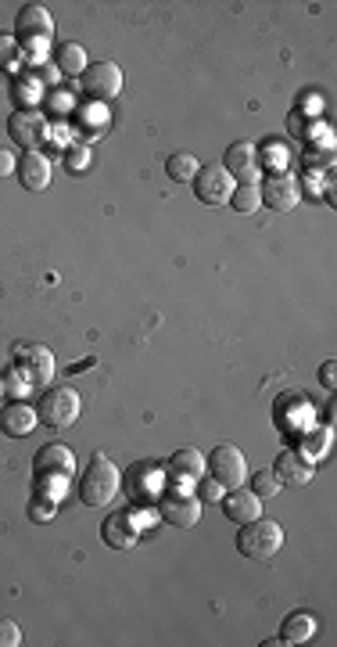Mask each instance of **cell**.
Listing matches in <instances>:
<instances>
[{
    "label": "cell",
    "instance_id": "obj_6",
    "mask_svg": "<svg viewBox=\"0 0 337 647\" xmlns=\"http://www.w3.org/2000/svg\"><path fill=\"white\" fill-rule=\"evenodd\" d=\"M190 184H194L198 202H205V205H230V194H233V187H237L233 177H230L223 166H201Z\"/></svg>",
    "mask_w": 337,
    "mask_h": 647
},
{
    "label": "cell",
    "instance_id": "obj_28",
    "mask_svg": "<svg viewBox=\"0 0 337 647\" xmlns=\"http://www.w3.org/2000/svg\"><path fill=\"white\" fill-rule=\"evenodd\" d=\"M55 507H58V500H51V496H40V493H37V500L29 504V514H33V518H40V522H47V518L55 514Z\"/></svg>",
    "mask_w": 337,
    "mask_h": 647
},
{
    "label": "cell",
    "instance_id": "obj_15",
    "mask_svg": "<svg viewBox=\"0 0 337 647\" xmlns=\"http://www.w3.org/2000/svg\"><path fill=\"white\" fill-rule=\"evenodd\" d=\"M19 184L26 187V191H44L47 184H51V159L47 155H40V151H26L22 159H19Z\"/></svg>",
    "mask_w": 337,
    "mask_h": 647
},
{
    "label": "cell",
    "instance_id": "obj_12",
    "mask_svg": "<svg viewBox=\"0 0 337 647\" xmlns=\"http://www.w3.org/2000/svg\"><path fill=\"white\" fill-rule=\"evenodd\" d=\"M162 518L176 529H194L201 522V500L190 496V493H173V496H162Z\"/></svg>",
    "mask_w": 337,
    "mask_h": 647
},
{
    "label": "cell",
    "instance_id": "obj_30",
    "mask_svg": "<svg viewBox=\"0 0 337 647\" xmlns=\"http://www.w3.org/2000/svg\"><path fill=\"white\" fill-rule=\"evenodd\" d=\"M65 162H69V169H83V166L90 162V151H83V148H72V155H69Z\"/></svg>",
    "mask_w": 337,
    "mask_h": 647
},
{
    "label": "cell",
    "instance_id": "obj_5",
    "mask_svg": "<svg viewBox=\"0 0 337 647\" xmlns=\"http://www.w3.org/2000/svg\"><path fill=\"white\" fill-rule=\"evenodd\" d=\"M205 471H208L223 489H237V486H244V479H248L244 453H240L237 446H230V443L215 446V450L205 457Z\"/></svg>",
    "mask_w": 337,
    "mask_h": 647
},
{
    "label": "cell",
    "instance_id": "obj_23",
    "mask_svg": "<svg viewBox=\"0 0 337 647\" xmlns=\"http://www.w3.org/2000/svg\"><path fill=\"white\" fill-rule=\"evenodd\" d=\"M258 202H262V194H258V184H237L233 187V194H230V205H233V212H255L258 209Z\"/></svg>",
    "mask_w": 337,
    "mask_h": 647
},
{
    "label": "cell",
    "instance_id": "obj_27",
    "mask_svg": "<svg viewBox=\"0 0 337 647\" xmlns=\"http://www.w3.org/2000/svg\"><path fill=\"white\" fill-rule=\"evenodd\" d=\"M15 55H19V44H15V37L0 33V69H12V65H15Z\"/></svg>",
    "mask_w": 337,
    "mask_h": 647
},
{
    "label": "cell",
    "instance_id": "obj_7",
    "mask_svg": "<svg viewBox=\"0 0 337 647\" xmlns=\"http://www.w3.org/2000/svg\"><path fill=\"white\" fill-rule=\"evenodd\" d=\"M83 91L97 101H112L122 94V69L115 62H90L83 73Z\"/></svg>",
    "mask_w": 337,
    "mask_h": 647
},
{
    "label": "cell",
    "instance_id": "obj_2",
    "mask_svg": "<svg viewBox=\"0 0 337 647\" xmlns=\"http://www.w3.org/2000/svg\"><path fill=\"white\" fill-rule=\"evenodd\" d=\"M119 482H122L119 468L105 453H94L87 471H83V479H80V500L87 507H108L115 500V493H119Z\"/></svg>",
    "mask_w": 337,
    "mask_h": 647
},
{
    "label": "cell",
    "instance_id": "obj_18",
    "mask_svg": "<svg viewBox=\"0 0 337 647\" xmlns=\"http://www.w3.org/2000/svg\"><path fill=\"white\" fill-rule=\"evenodd\" d=\"M137 532H140V525H133V518H130V514H112V518L101 525L105 543H108V547H115V550L133 547V543H137Z\"/></svg>",
    "mask_w": 337,
    "mask_h": 647
},
{
    "label": "cell",
    "instance_id": "obj_26",
    "mask_svg": "<svg viewBox=\"0 0 337 647\" xmlns=\"http://www.w3.org/2000/svg\"><path fill=\"white\" fill-rule=\"evenodd\" d=\"M198 482H201V504H219V500L226 496V489H223V486H219V482H215L212 475H208V479L201 475Z\"/></svg>",
    "mask_w": 337,
    "mask_h": 647
},
{
    "label": "cell",
    "instance_id": "obj_17",
    "mask_svg": "<svg viewBox=\"0 0 337 647\" xmlns=\"http://www.w3.org/2000/svg\"><path fill=\"white\" fill-rule=\"evenodd\" d=\"M273 468H276L273 475H276V482H280V486H305V482L316 475V468H312L301 453H294V450H283V453L276 457V464H273Z\"/></svg>",
    "mask_w": 337,
    "mask_h": 647
},
{
    "label": "cell",
    "instance_id": "obj_29",
    "mask_svg": "<svg viewBox=\"0 0 337 647\" xmlns=\"http://www.w3.org/2000/svg\"><path fill=\"white\" fill-rule=\"evenodd\" d=\"M15 169H19L15 155H12V151H4V148H0V180H4V177H12Z\"/></svg>",
    "mask_w": 337,
    "mask_h": 647
},
{
    "label": "cell",
    "instance_id": "obj_10",
    "mask_svg": "<svg viewBox=\"0 0 337 647\" xmlns=\"http://www.w3.org/2000/svg\"><path fill=\"white\" fill-rule=\"evenodd\" d=\"M15 33H19L22 40L44 44V40L55 37V19H51V12H47L44 4H26V8L15 15Z\"/></svg>",
    "mask_w": 337,
    "mask_h": 647
},
{
    "label": "cell",
    "instance_id": "obj_16",
    "mask_svg": "<svg viewBox=\"0 0 337 647\" xmlns=\"http://www.w3.org/2000/svg\"><path fill=\"white\" fill-rule=\"evenodd\" d=\"M219 504H223V514H226V518L233 522V525L255 522V518L262 514V500H258V496H255L251 489H240V486H237V489H233L230 496H223Z\"/></svg>",
    "mask_w": 337,
    "mask_h": 647
},
{
    "label": "cell",
    "instance_id": "obj_13",
    "mask_svg": "<svg viewBox=\"0 0 337 647\" xmlns=\"http://www.w3.org/2000/svg\"><path fill=\"white\" fill-rule=\"evenodd\" d=\"M230 177H237L240 184H251L255 177H258V148L251 144V141H237V144H230V151H226V166H223Z\"/></svg>",
    "mask_w": 337,
    "mask_h": 647
},
{
    "label": "cell",
    "instance_id": "obj_14",
    "mask_svg": "<svg viewBox=\"0 0 337 647\" xmlns=\"http://www.w3.org/2000/svg\"><path fill=\"white\" fill-rule=\"evenodd\" d=\"M37 407L29 403H8V407H0V432H4L8 439H26L33 428H37Z\"/></svg>",
    "mask_w": 337,
    "mask_h": 647
},
{
    "label": "cell",
    "instance_id": "obj_31",
    "mask_svg": "<svg viewBox=\"0 0 337 647\" xmlns=\"http://www.w3.org/2000/svg\"><path fill=\"white\" fill-rule=\"evenodd\" d=\"M333 371H337V364L333 360H326L323 367H319V382H323V389H333L337 382H333Z\"/></svg>",
    "mask_w": 337,
    "mask_h": 647
},
{
    "label": "cell",
    "instance_id": "obj_1",
    "mask_svg": "<svg viewBox=\"0 0 337 647\" xmlns=\"http://www.w3.org/2000/svg\"><path fill=\"white\" fill-rule=\"evenodd\" d=\"M76 471V457L69 446H58V443H47L37 461H33V479H37V493L40 496H51V500H62V489L65 482L72 479Z\"/></svg>",
    "mask_w": 337,
    "mask_h": 647
},
{
    "label": "cell",
    "instance_id": "obj_8",
    "mask_svg": "<svg viewBox=\"0 0 337 647\" xmlns=\"http://www.w3.org/2000/svg\"><path fill=\"white\" fill-rule=\"evenodd\" d=\"M8 137L26 148V151H37V144L47 137V123L40 112H29V108H19L12 119H8Z\"/></svg>",
    "mask_w": 337,
    "mask_h": 647
},
{
    "label": "cell",
    "instance_id": "obj_20",
    "mask_svg": "<svg viewBox=\"0 0 337 647\" xmlns=\"http://www.w3.org/2000/svg\"><path fill=\"white\" fill-rule=\"evenodd\" d=\"M312 636H316V618H312L308 611L287 615V622H283V629H280V640H283V643H308Z\"/></svg>",
    "mask_w": 337,
    "mask_h": 647
},
{
    "label": "cell",
    "instance_id": "obj_32",
    "mask_svg": "<svg viewBox=\"0 0 337 647\" xmlns=\"http://www.w3.org/2000/svg\"><path fill=\"white\" fill-rule=\"evenodd\" d=\"M0 393H4V378H0Z\"/></svg>",
    "mask_w": 337,
    "mask_h": 647
},
{
    "label": "cell",
    "instance_id": "obj_24",
    "mask_svg": "<svg viewBox=\"0 0 337 647\" xmlns=\"http://www.w3.org/2000/svg\"><path fill=\"white\" fill-rule=\"evenodd\" d=\"M251 493H255L258 500H269V496H276V493H280V482H276V475H273V471H258V475H255V482H251Z\"/></svg>",
    "mask_w": 337,
    "mask_h": 647
},
{
    "label": "cell",
    "instance_id": "obj_11",
    "mask_svg": "<svg viewBox=\"0 0 337 647\" xmlns=\"http://www.w3.org/2000/svg\"><path fill=\"white\" fill-rule=\"evenodd\" d=\"M19 371L29 385H47L55 378V353L47 346H26L19 353Z\"/></svg>",
    "mask_w": 337,
    "mask_h": 647
},
{
    "label": "cell",
    "instance_id": "obj_22",
    "mask_svg": "<svg viewBox=\"0 0 337 647\" xmlns=\"http://www.w3.org/2000/svg\"><path fill=\"white\" fill-rule=\"evenodd\" d=\"M198 169H201V162L190 151H173L169 162H165V173H169L173 184H190L198 177Z\"/></svg>",
    "mask_w": 337,
    "mask_h": 647
},
{
    "label": "cell",
    "instance_id": "obj_25",
    "mask_svg": "<svg viewBox=\"0 0 337 647\" xmlns=\"http://www.w3.org/2000/svg\"><path fill=\"white\" fill-rule=\"evenodd\" d=\"M22 643V629L15 618H0V647H19Z\"/></svg>",
    "mask_w": 337,
    "mask_h": 647
},
{
    "label": "cell",
    "instance_id": "obj_21",
    "mask_svg": "<svg viewBox=\"0 0 337 647\" xmlns=\"http://www.w3.org/2000/svg\"><path fill=\"white\" fill-rule=\"evenodd\" d=\"M55 62H58V69H62L65 76H83L87 65H90V62H87V47H80V44H72V40L58 44Z\"/></svg>",
    "mask_w": 337,
    "mask_h": 647
},
{
    "label": "cell",
    "instance_id": "obj_3",
    "mask_svg": "<svg viewBox=\"0 0 337 647\" xmlns=\"http://www.w3.org/2000/svg\"><path fill=\"white\" fill-rule=\"evenodd\" d=\"M280 547H283V529L273 518L258 514L255 522H244L237 532V550L251 561H269L273 554H280Z\"/></svg>",
    "mask_w": 337,
    "mask_h": 647
},
{
    "label": "cell",
    "instance_id": "obj_4",
    "mask_svg": "<svg viewBox=\"0 0 337 647\" xmlns=\"http://www.w3.org/2000/svg\"><path fill=\"white\" fill-rule=\"evenodd\" d=\"M76 418H80V393L69 389V385L47 389V393L40 396V403H37V421L47 425V428H55V432H58V428H69Z\"/></svg>",
    "mask_w": 337,
    "mask_h": 647
},
{
    "label": "cell",
    "instance_id": "obj_9",
    "mask_svg": "<svg viewBox=\"0 0 337 647\" xmlns=\"http://www.w3.org/2000/svg\"><path fill=\"white\" fill-rule=\"evenodd\" d=\"M258 194H262V205H269V209H276V212H291V209L298 205V198H301L298 180H294L291 173H273V177H265V184L258 187Z\"/></svg>",
    "mask_w": 337,
    "mask_h": 647
},
{
    "label": "cell",
    "instance_id": "obj_19",
    "mask_svg": "<svg viewBox=\"0 0 337 647\" xmlns=\"http://www.w3.org/2000/svg\"><path fill=\"white\" fill-rule=\"evenodd\" d=\"M169 468H173V475L176 479H183V482H198L201 475H205V457L198 453V450H176L173 453V461H169Z\"/></svg>",
    "mask_w": 337,
    "mask_h": 647
}]
</instances>
